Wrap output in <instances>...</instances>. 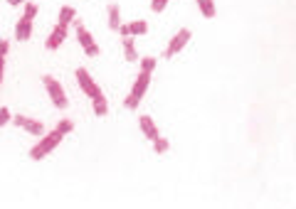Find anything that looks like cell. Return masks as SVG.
<instances>
[{
    "label": "cell",
    "mask_w": 296,
    "mask_h": 209,
    "mask_svg": "<svg viewBox=\"0 0 296 209\" xmlns=\"http://www.w3.org/2000/svg\"><path fill=\"white\" fill-rule=\"evenodd\" d=\"M128 30H131V35H146V32H148V25H146L143 20H136V22L128 25Z\"/></svg>",
    "instance_id": "16"
},
{
    "label": "cell",
    "mask_w": 296,
    "mask_h": 209,
    "mask_svg": "<svg viewBox=\"0 0 296 209\" xmlns=\"http://www.w3.org/2000/svg\"><path fill=\"white\" fill-rule=\"evenodd\" d=\"M10 5H20V2H25V0H7Z\"/></svg>",
    "instance_id": "28"
},
{
    "label": "cell",
    "mask_w": 296,
    "mask_h": 209,
    "mask_svg": "<svg viewBox=\"0 0 296 209\" xmlns=\"http://www.w3.org/2000/svg\"><path fill=\"white\" fill-rule=\"evenodd\" d=\"M2 69H5V59L0 57V82H2Z\"/></svg>",
    "instance_id": "27"
},
{
    "label": "cell",
    "mask_w": 296,
    "mask_h": 209,
    "mask_svg": "<svg viewBox=\"0 0 296 209\" xmlns=\"http://www.w3.org/2000/svg\"><path fill=\"white\" fill-rule=\"evenodd\" d=\"M7 47H10L7 40H0V57H5V54H7Z\"/></svg>",
    "instance_id": "25"
},
{
    "label": "cell",
    "mask_w": 296,
    "mask_h": 209,
    "mask_svg": "<svg viewBox=\"0 0 296 209\" xmlns=\"http://www.w3.org/2000/svg\"><path fill=\"white\" fill-rule=\"evenodd\" d=\"M166 5H168V0H151V10L153 12H161Z\"/></svg>",
    "instance_id": "21"
},
{
    "label": "cell",
    "mask_w": 296,
    "mask_h": 209,
    "mask_svg": "<svg viewBox=\"0 0 296 209\" xmlns=\"http://www.w3.org/2000/svg\"><path fill=\"white\" fill-rule=\"evenodd\" d=\"M124 52H126L128 62H138V54H136V47H133V35L124 37Z\"/></svg>",
    "instance_id": "12"
},
{
    "label": "cell",
    "mask_w": 296,
    "mask_h": 209,
    "mask_svg": "<svg viewBox=\"0 0 296 209\" xmlns=\"http://www.w3.org/2000/svg\"><path fill=\"white\" fill-rule=\"evenodd\" d=\"M168 148H170V143L166 140V138H161V135H158V138L153 140V150H156L158 155H161V153H168Z\"/></svg>",
    "instance_id": "17"
},
{
    "label": "cell",
    "mask_w": 296,
    "mask_h": 209,
    "mask_svg": "<svg viewBox=\"0 0 296 209\" xmlns=\"http://www.w3.org/2000/svg\"><path fill=\"white\" fill-rule=\"evenodd\" d=\"M12 123L17 125V128H22V130H27V133H32V135H44V125L40 121H35V118H27V116H15L12 118Z\"/></svg>",
    "instance_id": "4"
},
{
    "label": "cell",
    "mask_w": 296,
    "mask_h": 209,
    "mask_svg": "<svg viewBox=\"0 0 296 209\" xmlns=\"http://www.w3.org/2000/svg\"><path fill=\"white\" fill-rule=\"evenodd\" d=\"M84 52H86V57H99V44H96V42H94V44H91V47H86Z\"/></svg>",
    "instance_id": "23"
},
{
    "label": "cell",
    "mask_w": 296,
    "mask_h": 209,
    "mask_svg": "<svg viewBox=\"0 0 296 209\" xmlns=\"http://www.w3.org/2000/svg\"><path fill=\"white\" fill-rule=\"evenodd\" d=\"M74 15H77V12H74V7L64 5V7L59 10V22H57V25H64V27H67V25H69V22L74 20Z\"/></svg>",
    "instance_id": "13"
},
{
    "label": "cell",
    "mask_w": 296,
    "mask_h": 209,
    "mask_svg": "<svg viewBox=\"0 0 296 209\" xmlns=\"http://www.w3.org/2000/svg\"><path fill=\"white\" fill-rule=\"evenodd\" d=\"M30 35H32V20L22 15L17 20V25H15V37L20 42H25V40H30Z\"/></svg>",
    "instance_id": "8"
},
{
    "label": "cell",
    "mask_w": 296,
    "mask_h": 209,
    "mask_svg": "<svg viewBox=\"0 0 296 209\" xmlns=\"http://www.w3.org/2000/svg\"><path fill=\"white\" fill-rule=\"evenodd\" d=\"M91 106H94V113H96V116H106V111H109L106 99H104V94H101V91L91 96Z\"/></svg>",
    "instance_id": "10"
},
{
    "label": "cell",
    "mask_w": 296,
    "mask_h": 209,
    "mask_svg": "<svg viewBox=\"0 0 296 209\" xmlns=\"http://www.w3.org/2000/svg\"><path fill=\"white\" fill-rule=\"evenodd\" d=\"M35 15H37V5H35V2H27V5H25V17L35 20Z\"/></svg>",
    "instance_id": "20"
},
{
    "label": "cell",
    "mask_w": 296,
    "mask_h": 209,
    "mask_svg": "<svg viewBox=\"0 0 296 209\" xmlns=\"http://www.w3.org/2000/svg\"><path fill=\"white\" fill-rule=\"evenodd\" d=\"M188 40H190V30L188 27H183V30H178V35L170 40V44H168V49H166V59H170V57H175L185 44H188Z\"/></svg>",
    "instance_id": "3"
},
{
    "label": "cell",
    "mask_w": 296,
    "mask_h": 209,
    "mask_svg": "<svg viewBox=\"0 0 296 209\" xmlns=\"http://www.w3.org/2000/svg\"><path fill=\"white\" fill-rule=\"evenodd\" d=\"M64 40H67V27H64V25H54V30H52L49 40H47V49H49V52L59 49V44Z\"/></svg>",
    "instance_id": "7"
},
{
    "label": "cell",
    "mask_w": 296,
    "mask_h": 209,
    "mask_svg": "<svg viewBox=\"0 0 296 209\" xmlns=\"http://www.w3.org/2000/svg\"><path fill=\"white\" fill-rule=\"evenodd\" d=\"M44 86H47V94H49V99H52V104L57 106V108H67V96H64V89L59 86V82L54 79V77H42Z\"/></svg>",
    "instance_id": "2"
},
{
    "label": "cell",
    "mask_w": 296,
    "mask_h": 209,
    "mask_svg": "<svg viewBox=\"0 0 296 209\" xmlns=\"http://www.w3.org/2000/svg\"><path fill=\"white\" fill-rule=\"evenodd\" d=\"M77 82H79V89L84 91L86 96H94V94H99V86H96V82L91 79V74L86 72V69H77Z\"/></svg>",
    "instance_id": "5"
},
{
    "label": "cell",
    "mask_w": 296,
    "mask_h": 209,
    "mask_svg": "<svg viewBox=\"0 0 296 209\" xmlns=\"http://www.w3.org/2000/svg\"><path fill=\"white\" fill-rule=\"evenodd\" d=\"M138 125H141V130L146 133L148 140H156V138H158V128H156L151 116H141V118H138Z\"/></svg>",
    "instance_id": "9"
},
{
    "label": "cell",
    "mask_w": 296,
    "mask_h": 209,
    "mask_svg": "<svg viewBox=\"0 0 296 209\" xmlns=\"http://www.w3.org/2000/svg\"><path fill=\"white\" fill-rule=\"evenodd\" d=\"M62 138H64V133H59L57 128H54L52 133H44L42 138H40V143L30 150V158H32V160H42L44 155H49V153L62 143Z\"/></svg>",
    "instance_id": "1"
},
{
    "label": "cell",
    "mask_w": 296,
    "mask_h": 209,
    "mask_svg": "<svg viewBox=\"0 0 296 209\" xmlns=\"http://www.w3.org/2000/svg\"><path fill=\"white\" fill-rule=\"evenodd\" d=\"M72 128H74V123H72V121H67V118L57 123V130H59V133H64V135H67V133H72Z\"/></svg>",
    "instance_id": "19"
},
{
    "label": "cell",
    "mask_w": 296,
    "mask_h": 209,
    "mask_svg": "<svg viewBox=\"0 0 296 209\" xmlns=\"http://www.w3.org/2000/svg\"><path fill=\"white\" fill-rule=\"evenodd\" d=\"M198 7H200V12L205 17H215V12H217V7H215L212 0H198Z\"/></svg>",
    "instance_id": "14"
},
{
    "label": "cell",
    "mask_w": 296,
    "mask_h": 209,
    "mask_svg": "<svg viewBox=\"0 0 296 209\" xmlns=\"http://www.w3.org/2000/svg\"><path fill=\"white\" fill-rule=\"evenodd\" d=\"M119 32H121L124 37H128V35H131V30H128V25H119Z\"/></svg>",
    "instance_id": "26"
},
{
    "label": "cell",
    "mask_w": 296,
    "mask_h": 209,
    "mask_svg": "<svg viewBox=\"0 0 296 209\" xmlns=\"http://www.w3.org/2000/svg\"><path fill=\"white\" fill-rule=\"evenodd\" d=\"M126 108L128 111H136V108H138V101H136L133 96H126Z\"/></svg>",
    "instance_id": "24"
},
{
    "label": "cell",
    "mask_w": 296,
    "mask_h": 209,
    "mask_svg": "<svg viewBox=\"0 0 296 209\" xmlns=\"http://www.w3.org/2000/svg\"><path fill=\"white\" fill-rule=\"evenodd\" d=\"M77 40H79V44H82V49H86V47L94 44V37L89 35V30H86L79 20H77Z\"/></svg>",
    "instance_id": "11"
},
{
    "label": "cell",
    "mask_w": 296,
    "mask_h": 209,
    "mask_svg": "<svg viewBox=\"0 0 296 209\" xmlns=\"http://www.w3.org/2000/svg\"><path fill=\"white\" fill-rule=\"evenodd\" d=\"M156 64H158V59H153V57H143V59H141V72H153Z\"/></svg>",
    "instance_id": "18"
},
{
    "label": "cell",
    "mask_w": 296,
    "mask_h": 209,
    "mask_svg": "<svg viewBox=\"0 0 296 209\" xmlns=\"http://www.w3.org/2000/svg\"><path fill=\"white\" fill-rule=\"evenodd\" d=\"M121 20H119V5H109V27L111 30H119Z\"/></svg>",
    "instance_id": "15"
},
{
    "label": "cell",
    "mask_w": 296,
    "mask_h": 209,
    "mask_svg": "<svg viewBox=\"0 0 296 209\" xmlns=\"http://www.w3.org/2000/svg\"><path fill=\"white\" fill-rule=\"evenodd\" d=\"M7 121H12V118H10V111L2 106V108H0V125H5Z\"/></svg>",
    "instance_id": "22"
},
{
    "label": "cell",
    "mask_w": 296,
    "mask_h": 209,
    "mask_svg": "<svg viewBox=\"0 0 296 209\" xmlns=\"http://www.w3.org/2000/svg\"><path fill=\"white\" fill-rule=\"evenodd\" d=\"M148 84H151V72H138V77H136L133 89H131V94H128V96H133L136 101H141V99H143V94H146V89H148Z\"/></svg>",
    "instance_id": "6"
}]
</instances>
